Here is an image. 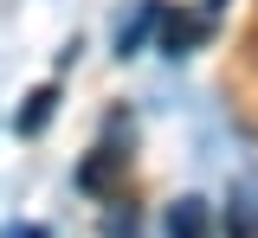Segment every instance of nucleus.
<instances>
[{
  "label": "nucleus",
  "instance_id": "nucleus-1",
  "mask_svg": "<svg viewBox=\"0 0 258 238\" xmlns=\"http://www.w3.org/2000/svg\"><path fill=\"white\" fill-rule=\"evenodd\" d=\"M207 33H213V13H161V52H168V58L194 52Z\"/></svg>",
  "mask_w": 258,
  "mask_h": 238
},
{
  "label": "nucleus",
  "instance_id": "nucleus-2",
  "mask_svg": "<svg viewBox=\"0 0 258 238\" xmlns=\"http://www.w3.org/2000/svg\"><path fill=\"white\" fill-rule=\"evenodd\" d=\"M123 168H129V155H123V148H97L91 161L78 168V187H84V193H110Z\"/></svg>",
  "mask_w": 258,
  "mask_h": 238
},
{
  "label": "nucleus",
  "instance_id": "nucleus-3",
  "mask_svg": "<svg viewBox=\"0 0 258 238\" xmlns=\"http://www.w3.org/2000/svg\"><path fill=\"white\" fill-rule=\"evenodd\" d=\"M168 238H213L207 200H181V206H174V212H168Z\"/></svg>",
  "mask_w": 258,
  "mask_h": 238
},
{
  "label": "nucleus",
  "instance_id": "nucleus-4",
  "mask_svg": "<svg viewBox=\"0 0 258 238\" xmlns=\"http://www.w3.org/2000/svg\"><path fill=\"white\" fill-rule=\"evenodd\" d=\"M52 109H58V84L32 90V97H26V109H20V136H39V129L52 123Z\"/></svg>",
  "mask_w": 258,
  "mask_h": 238
},
{
  "label": "nucleus",
  "instance_id": "nucleus-5",
  "mask_svg": "<svg viewBox=\"0 0 258 238\" xmlns=\"http://www.w3.org/2000/svg\"><path fill=\"white\" fill-rule=\"evenodd\" d=\"M226 238H258V200L252 193H232L226 200Z\"/></svg>",
  "mask_w": 258,
  "mask_h": 238
},
{
  "label": "nucleus",
  "instance_id": "nucleus-6",
  "mask_svg": "<svg viewBox=\"0 0 258 238\" xmlns=\"http://www.w3.org/2000/svg\"><path fill=\"white\" fill-rule=\"evenodd\" d=\"M149 26H161V7H155V0H142V13H136V20L123 26V33H116V52L129 58V52H136V45L149 39Z\"/></svg>",
  "mask_w": 258,
  "mask_h": 238
},
{
  "label": "nucleus",
  "instance_id": "nucleus-7",
  "mask_svg": "<svg viewBox=\"0 0 258 238\" xmlns=\"http://www.w3.org/2000/svg\"><path fill=\"white\" fill-rule=\"evenodd\" d=\"M7 238H52V232H45V225H13Z\"/></svg>",
  "mask_w": 258,
  "mask_h": 238
},
{
  "label": "nucleus",
  "instance_id": "nucleus-8",
  "mask_svg": "<svg viewBox=\"0 0 258 238\" xmlns=\"http://www.w3.org/2000/svg\"><path fill=\"white\" fill-rule=\"evenodd\" d=\"M207 13H213V20H220V13H226V0H207Z\"/></svg>",
  "mask_w": 258,
  "mask_h": 238
}]
</instances>
